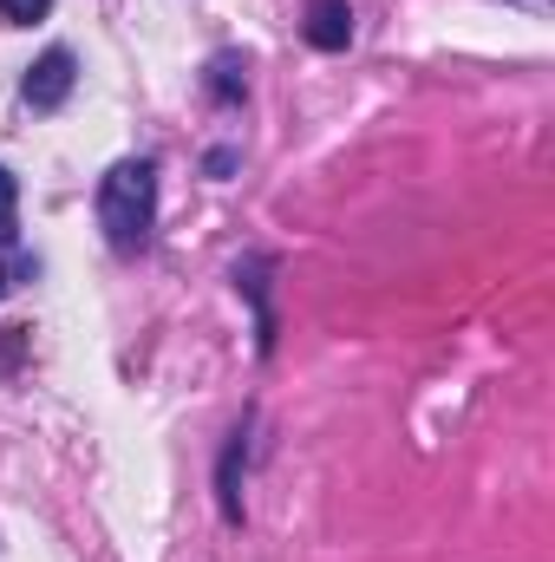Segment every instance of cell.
<instances>
[{"mask_svg":"<svg viewBox=\"0 0 555 562\" xmlns=\"http://www.w3.org/2000/svg\"><path fill=\"white\" fill-rule=\"evenodd\" d=\"M46 7H53V0H0V13H7L13 26H33V20H46Z\"/></svg>","mask_w":555,"mask_h":562,"instance_id":"obj_5","label":"cell"},{"mask_svg":"<svg viewBox=\"0 0 555 562\" xmlns=\"http://www.w3.org/2000/svg\"><path fill=\"white\" fill-rule=\"evenodd\" d=\"M301 33H307V46H320V53H340V46L353 40V7H347V0H307V13H301Z\"/></svg>","mask_w":555,"mask_h":562,"instance_id":"obj_3","label":"cell"},{"mask_svg":"<svg viewBox=\"0 0 555 562\" xmlns=\"http://www.w3.org/2000/svg\"><path fill=\"white\" fill-rule=\"evenodd\" d=\"M150 216H157V170L144 157H125L105 170L99 183V229L118 256H138L150 243Z\"/></svg>","mask_w":555,"mask_h":562,"instance_id":"obj_1","label":"cell"},{"mask_svg":"<svg viewBox=\"0 0 555 562\" xmlns=\"http://www.w3.org/2000/svg\"><path fill=\"white\" fill-rule=\"evenodd\" d=\"M0 294H7V269H0Z\"/></svg>","mask_w":555,"mask_h":562,"instance_id":"obj_7","label":"cell"},{"mask_svg":"<svg viewBox=\"0 0 555 562\" xmlns=\"http://www.w3.org/2000/svg\"><path fill=\"white\" fill-rule=\"evenodd\" d=\"M209 92H216V99H242V66H236V59H216V66H209Z\"/></svg>","mask_w":555,"mask_h":562,"instance_id":"obj_4","label":"cell"},{"mask_svg":"<svg viewBox=\"0 0 555 562\" xmlns=\"http://www.w3.org/2000/svg\"><path fill=\"white\" fill-rule=\"evenodd\" d=\"M13 203H20V183H13V177H7V170H0V223H7V216H13Z\"/></svg>","mask_w":555,"mask_h":562,"instance_id":"obj_6","label":"cell"},{"mask_svg":"<svg viewBox=\"0 0 555 562\" xmlns=\"http://www.w3.org/2000/svg\"><path fill=\"white\" fill-rule=\"evenodd\" d=\"M72 79H79V66H72V53L66 46H53V53H39L33 66H26V105L33 112H59L66 99H72Z\"/></svg>","mask_w":555,"mask_h":562,"instance_id":"obj_2","label":"cell"}]
</instances>
